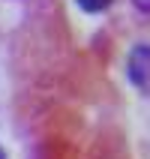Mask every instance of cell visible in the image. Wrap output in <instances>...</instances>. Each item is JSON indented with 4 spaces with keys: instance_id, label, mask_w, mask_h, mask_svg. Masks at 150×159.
Returning <instances> with one entry per match:
<instances>
[{
    "instance_id": "cell-1",
    "label": "cell",
    "mask_w": 150,
    "mask_h": 159,
    "mask_svg": "<svg viewBox=\"0 0 150 159\" xmlns=\"http://www.w3.org/2000/svg\"><path fill=\"white\" fill-rule=\"evenodd\" d=\"M126 72H129V81L135 87L150 96V45H135L129 60H126Z\"/></svg>"
},
{
    "instance_id": "cell-4",
    "label": "cell",
    "mask_w": 150,
    "mask_h": 159,
    "mask_svg": "<svg viewBox=\"0 0 150 159\" xmlns=\"http://www.w3.org/2000/svg\"><path fill=\"white\" fill-rule=\"evenodd\" d=\"M0 159H6V156H3V150H0Z\"/></svg>"
},
{
    "instance_id": "cell-2",
    "label": "cell",
    "mask_w": 150,
    "mask_h": 159,
    "mask_svg": "<svg viewBox=\"0 0 150 159\" xmlns=\"http://www.w3.org/2000/svg\"><path fill=\"white\" fill-rule=\"evenodd\" d=\"M84 12H102V9H108L114 0H75Z\"/></svg>"
},
{
    "instance_id": "cell-3",
    "label": "cell",
    "mask_w": 150,
    "mask_h": 159,
    "mask_svg": "<svg viewBox=\"0 0 150 159\" xmlns=\"http://www.w3.org/2000/svg\"><path fill=\"white\" fill-rule=\"evenodd\" d=\"M138 9H144V12H150V0H132Z\"/></svg>"
}]
</instances>
